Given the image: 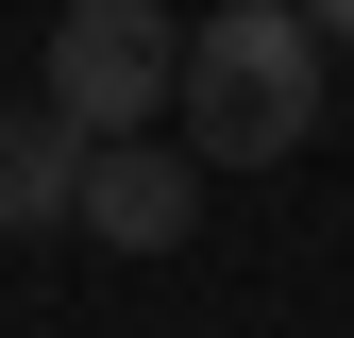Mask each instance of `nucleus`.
<instances>
[{"label": "nucleus", "instance_id": "nucleus-1", "mask_svg": "<svg viewBox=\"0 0 354 338\" xmlns=\"http://www.w3.org/2000/svg\"><path fill=\"white\" fill-rule=\"evenodd\" d=\"M186 152L203 169H287L304 136H321V17L304 0H219V17H186Z\"/></svg>", "mask_w": 354, "mask_h": 338}, {"label": "nucleus", "instance_id": "nucleus-2", "mask_svg": "<svg viewBox=\"0 0 354 338\" xmlns=\"http://www.w3.org/2000/svg\"><path fill=\"white\" fill-rule=\"evenodd\" d=\"M51 118H84V136H152L169 102H186V17L169 0H68L51 17V84H34Z\"/></svg>", "mask_w": 354, "mask_h": 338}, {"label": "nucleus", "instance_id": "nucleus-3", "mask_svg": "<svg viewBox=\"0 0 354 338\" xmlns=\"http://www.w3.org/2000/svg\"><path fill=\"white\" fill-rule=\"evenodd\" d=\"M203 220V152H169V136H118L102 169H84V237L102 254H169Z\"/></svg>", "mask_w": 354, "mask_h": 338}, {"label": "nucleus", "instance_id": "nucleus-4", "mask_svg": "<svg viewBox=\"0 0 354 338\" xmlns=\"http://www.w3.org/2000/svg\"><path fill=\"white\" fill-rule=\"evenodd\" d=\"M84 169H102V136H84V118H51V102H0V237H51V220H84Z\"/></svg>", "mask_w": 354, "mask_h": 338}, {"label": "nucleus", "instance_id": "nucleus-5", "mask_svg": "<svg viewBox=\"0 0 354 338\" xmlns=\"http://www.w3.org/2000/svg\"><path fill=\"white\" fill-rule=\"evenodd\" d=\"M304 17H321V34H337V51H354V0H304Z\"/></svg>", "mask_w": 354, "mask_h": 338}]
</instances>
